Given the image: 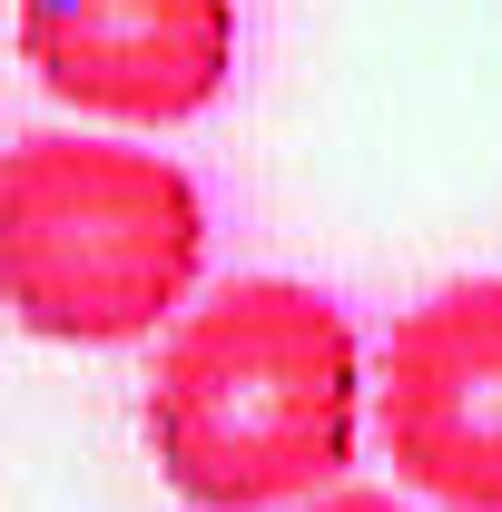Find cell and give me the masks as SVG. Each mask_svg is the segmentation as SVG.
<instances>
[{
    "instance_id": "obj_3",
    "label": "cell",
    "mask_w": 502,
    "mask_h": 512,
    "mask_svg": "<svg viewBox=\"0 0 502 512\" xmlns=\"http://www.w3.org/2000/svg\"><path fill=\"white\" fill-rule=\"evenodd\" d=\"M384 463L443 512H502V276H453L384 335Z\"/></svg>"
},
{
    "instance_id": "obj_1",
    "label": "cell",
    "mask_w": 502,
    "mask_h": 512,
    "mask_svg": "<svg viewBox=\"0 0 502 512\" xmlns=\"http://www.w3.org/2000/svg\"><path fill=\"white\" fill-rule=\"evenodd\" d=\"M365 424V345L335 296L237 276L178 316L148 375V453L197 512H286L335 493Z\"/></svg>"
},
{
    "instance_id": "obj_4",
    "label": "cell",
    "mask_w": 502,
    "mask_h": 512,
    "mask_svg": "<svg viewBox=\"0 0 502 512\" xmlns=\"http://www.w3.org/2000/svg\"><path fill=\"white\" fill-rule=\"evenodd\" d=\"M30 79L109 128H178L237 69V0H20Z\"/></svg>"
},
{
    "instance_id": "obj_2",
    "label": "cell",
    "mask_w": 502,
    "mask_h": 512,
    "mask_svg": "<svg viewBox=\"0 0 502 512\" xmlns=\"http://www.w3.org/2000/svg\"><path fill=\"white\" fill-rule=\"evenodd\" d=\"M207 197L178 158L50 128L0 148V306L50 345H138L197 296Z\"/></svg>"
},
{
    "instance_id": "obj_5",
    "label": "cell",
    "mask_w": 502,
    "mask_h": 512,
    "mask_svg": "<svg viewBox=\"0 0 502 512\" xmlns=\"http://www.w3.org/2000/svg\"><path fill=\"white\" fill-rule=\"evenodd\" d=\"M286 512H414V503H394V493H365V483H335V493H315V503H286Z\"/></svg>"
}]
</instances>
